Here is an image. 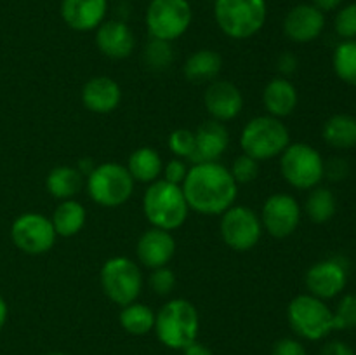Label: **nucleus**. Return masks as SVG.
I'll return each instance as SVG.
<instances>
[{
  "label": "nucleus",
  "mask_w": 356,
  "mask_h": 355,
  "mask_svg": "<svg viewBox=\"0 0 356 355\" xmlns=\"http://www.w3.org/2000/svg\"><path fill=\"white\" fill-rule=\"evenodd\" d=\"M181 188L190 209L207 216H218L228 211L238 195V183L232 171L218 160L197 162L190 167Z\"/></svg>",
  "instance_id": "f257e3e1"
},
{
  "label": "nucleus",
  "mask_w": 356,
  "mask_h": 355,
  "mask_svg": "<svg viewBox=\"0 0 356 355\" xmlns=\"http://www.w3.org/2000/svg\"><path fill=\"white\" fill-rule=\"evenodd\" d=\"M143 211L153 228L172 232L184 225L188 212H190V205H188L181 184L156 180L149 183L148 190L145 191Z\"/></svg>",
  "instance_id": "f03ea898"
},
{
  "label": "nucleus",
  "mask_w": 356,
  "mask_h": 355,
  "mask_svg": "<svg viewBox=\"0 0 356 355\" xmlns=\"http://www.w3.org/2000/svg\"><path fill=\"white\" fill-rule=\"evenodd\" d=\"M198 327L200 320L197 308L184 298L170 299L155 313L156 338L174 350H184L197 341Z\"/></svg>",
  "instance_id": "7ed1b4c3"
},
{
  "label": "nucleus",
  "mask_w": 356,
  "mask_h": 355,
  "mask_svg": "<svg viewBox=\"0 0 356 355\" xmlns=\"http://www.w3.org/2000/svg\"><path fill=\"white\" fill-rule=\"evenodd\" d=\"M266 0H214V17L219 30L243 40L261 31L266 23Z\"/></svg>",
  "instance_id": "20e7f679"
},
{
  "label": "nucleus",
  "mask_w": 356,
  "mask_h": 355,
  "mask_svg": "<svg viewBox=\"0 0 356 355\" xmlns=\"http://www.w3.org/2000/svg\"><path fill=\"white\" fill-rule=\"evenodd\" d=\"M291 145V132L287 125L271 115L256 117L243 127L240 134V146L243 153L256 160H268L282 155Z\"/></svg>",
  "instance_id": "39448f33"
},
{
  "label": "nucleus",
  "mask_w": 356,
  "mask_h": 355,
  "mask_svg": "<svg viewBox=\"0 0 356 355\" xmlns=\"http://www.w3.org/2000/svg\"><path fill=\"white\" fill-rule=\"evenodd\" d=\"M134 183L127 167L117 162L99 164L87 176V191L96 204L118 207L131 198Z\"/></svg>",
  "instance_id": "423d86ee"
},
{
  "label": "nucleus",
  "mask_w": 356,
  "mask_h": 355,
  "mask_svg": "<svg viewBox=\"0 0 356 355\" xmlns=\"http://www.w3.org/2000/svg\"><path fill=\"white\" fill-rule=\"evenodd\" d=\"M289 322L299 336L306 340H322L336 331L334 312L323 303V299L313 294H299L289 303Z\"/></svg>",
  "instance_id": "0eeeda50"
},
{
  "label": "nucleus",
  "mask_w": 356,
  "mask_h": 355,
  "mask_svg": "<svg viewBox=\"0 0 356 355\" xmlns=\"http://www.w3.org/2000/svg\"><path fill=\"white\" fill-rule=\"evenodd\" d=\"M284 180L298 190H313L325 174L322 155L306 143L289 145L280 155Z\"/></svg>",
  "instance_id": "6e6552de"
},
{
  "label": "nucleus",
  "mask_w": 356,
  "mask_h": 355,
  "mask_svg": "<svg viewBox=\"0 0 356 355\" xmlns=\"http://www.w3.org/2000/svg\"><path fill=\"white\" fill-rule=\"evenodd\" d=\"M101 287L111 301L127 306L141 294L143 274L131 258H110L101 268Z\"/></svg>",
  "instance_id": "1a4fd4ad"
},
{
  "label": "nucleus",
  "mask_w": 356,
  "mask_h": 355,
  "mask_svg": "<svg viewBox=\"0 0 356 355\" xmlns=\"http://www.w3.org/2000/svg\"><path fill=\"white\" fill-rule=\"evenodd\" d=\"M193 19L188 0H152L146 9V28L152 38L172 42L184 35Z\"/></svg>",
  "instance_id": "9d476101"
},
{
  "label": "nucleus",
  "mask_w": 356,
  "mask_h": 355,
  "mask_svg": "<svg viewBox=\"0 0 356 355\" xmlns=\"http://www.w3.org/2000/svg\"><path fill=\"white\" fill-rule=\"evenodd\" d=\"M54 225L51 218L38 212H24L14 219L10 226V239L14 246L26 254H44L56 242Z\"/></svg>",
  "instance_id": "9b49d317"
},
{
  "label": "nucleus",
  "mask_w": 356,
  "mask_h": 355,
  "mask_svg": "<svg viewBox=\"0 0 356 355\" xmlns=\"http://www.w3.org/2000/svg\"><path fill=\"white\" fill-rule=\"evenodd\" d=\"M219 230L226 246L235 251H250L261 240L263 225L252 209L233 204L228 211L222 212Z\"/></svg>",
  "instance_id": "f8f14e48"
},
{
  "label": "nucleus",
  "mask_w": 356,
  "mask_h": 355,
  "mask_svg": "<svg viewBox=\"0 0 356 355\" xmlns=\"http://www.w3.org/2000/svg\"><path fill=\"white\" fill-rule=\"evenodd\" d=\"M301 221V205L292 195L275 194L266 198L261 212V225L275 239L292 235Z\"/></svg>",
  "instance_id": "ddd939ff"
},
{
  "label": "nucleus",
  "mask_w": 356,
  "mask_h": 355,
  "mask_svg": "<svg viewBox=\"0 0 356 355\" xmlns=\"http://www.w3.org/2000/svg\"><path fill=\"white\" fill-rule=\"evenodd\" d=\"M348 282V267L343 260H323L315 263L306 274L309 294L320 299H330L339 294Z\"/></svg>",
  "instance_id": "4468645a"
},
{
  "label": "nucleus",
  "mask_w": 356,
  "mask_h": 355,
  "mask_svg": "<svg viewBox=\"0 0 356 355\" xmlns=\"http://www.w3.org/2000/svg\"><path fill=\"white\" fill-rule=\"evenodd\" d=\"M325 26V16L313 3L292 7L284 19V33L298 44H308L320 37Z\"/></svg>",
  "instance_id": "2eb2a0df"
},
{
  "label": "nucleus",
  "mask_w": 356,
  "mask_h": 355,
  "mask_svg": "<svg viewBox=\"0 0 356 355\" xmlns=\"http://www.w3.org/2000/svg\"><path fill=\"white\" fill-rule=\"evenodd\" d=\"M204 103L214 120L226 122L238 117L243 108V96L235 84L228 80H212L205 90Z\"/></svg>",
  "instance_id": "dca6fc26"
},
{
  "label": "nucleus",
  "mask_w": 356,
  "mask_h": 355,
  "mask_svg": "<svg viewBox=\"0 0 356 355\" xmlns=\"http://www.w3.org/2000/svg\"><path fill=\"white\" fill-rule=\"evenodd\" d=\"M97 49L106 58L125 59L134 52L136 38L127 23L120 19H104L96 28Z\"/></svg>",
  "instance_id": "f3484780"
},
{
  "label": "nucleus",
  "mask_w": 356,
  "mask_h": 355,
  "mask_svg": "<svg viewBox=\"0 0 356 355\" xmlns=\"http://www.w3.org/2000/svg\"><path fill=\"white\" fill-rule=\"evenodd\" d=\"M138 260L146 268H162L169 265L176 254V239L167 230L152 228L146 230L138 240Z\"/></svg>",
  "instance_id": "a211bd4d"
},
{
  "label": "nucleus",
  "mask_w": 356,
  "mask_h": 355,
  "mask_svg": "<svg viewBox=\"0 0 356 355\" xmlns=\"http://www.w3.org/2000/svg\"><path fill=\"white\" fill-rule=\"evenodd\" d=\"M108 13V0H63L61 17L72 30H96Z\"/></svg>",
  "instance_id": "6ab92c4d"
},
{
  "label": "nucleus",
  "mask_w": 356,
  "mask_h": 355,
  "mask_svg": "<svg viewBox=\"0 0 356 355\" xmlns=\"http://www.w3.org/2000/svg\"><path fill=\"white\" fill-rule=\"evenodd\" d=\"M122 101V89L111 77H94L82 89L83 106L94 113H111Z\"/></svg>",
  "instance_id": "aec40b11"
},
{
  "label": "nucleus",
  "mask_w": 356,
  "mask_h": 355,
  "mask_svg": "<svg viewBox=\"0 0 356 355\" xmlns=\"http://www.w3.org/2000/svg\"><path fill=\"white\" fill-rule=\"evenodd\" d=\"M195 141L197 150L193 159H197V162H216L228 150L229 132L222 122L212 118L195 131Z\"/></svg>",
  "instance_id": "412c9836"
},
{
  "label": "nucleus",
  "mask_w": 356,
  "mask_h": 355,
  "mask_svg": "<svg viewBox=\"0 0 356 355\" xmlns=\"http://www.w3.org/2000/svg\"><path fill=\"white\" fill-rule=\"evenodd\" d=\"M263 103L268 115L275 118H284L291 115L298 106V90L291 80L277 77L264 87Z\"/></svg>",
  "instance_id": "4be33fe9"
},
{
  "label": "nucleus",
  "mask_w": 356,
  "mask_h": 355,
  "mask_svg": "<svg viewBox=\"0 0 356 355\" xmlns=\"http://www.w3.org/2000/svg\"><path fill=\"white\" fill-rule=\"evenodd\" d=\"M221 68L222 59L218 52L212 49H200L186 59L183 72L190 82L204 84L216 80Z\"/></svg>",
  "instance_id": "5701e85b"
},
{
  "label": "nucleus",
  "mask_w": 356,
  "mask_h": 355,
  "mask_svg": "<svg viewBox=\"0 0 356 355\" xmlns=\"http://www.w3.org/2000/svg\"><path fill=\"white\" fill-rule=\"evenodd\" d=\"M127 171L131 173L132 180L139 183H153L163 173L162 157L159 155L155 148L143 146L134 150L129 157Z\"/></svg>",
  "instance_id": "b1692460"
},
{
  "label": "nucleus",
  "mask_w": 356,
  "mask_h": 355,
  "mask_svg": "<svg viewBox=\"0 0 356 355\" xmlns=\"http://www.w3.org/2000/svg\"><path fill=\"white\" fill-rule=\"evenodd\" d=\"M82 187L83 174L76 167L70 166L54 167L47 174V180H45L47 191L54 198H59V200H70V198H73L76 194H80Z\"/></svg>",
  "instance_id": "393cba45"
},
{
  "label": "nucleus",
  "mask_w": 356,
  "mask_h": 355,
  "mask_svg": "<svg viewBox=\"0 0 356 355\" xmlns=\"http://www.w3.org/2000/svg\"><path fill=\"white\" fill-rule=\"evenodd\" d=\"M322 134L327 145L334 148H353L356 146V117L346 113L334 115L323 124Z\"/></svg>",
  "instance_id": "a878e982"
},
{
  "label": "nucleus",
  "mask_w": 356,
  "mask_h": 355,
  "mask_svg": "<svg viewBox=\"0 0 356 355\" xmlns=\"http://www.w3.org/2000/svg\"><path fill=\"white\" fill-rule=\"evenodd\" d=\"M86 219V207H83L80 202L70 198V200H63L61 204L56 207L51 221L59 237H73L83 228Z\"/></svg>",
  "instance_id": "bb28decb"
},
{
  "label": "nucleus",
  "mask_w": 356,
  "mask_h": 355,
  "mask_svg": "<svg viewBox=\"0 0 356 355\" xmlns=\"http://www.w3.org/2000/svg\"><path fill=\"white\" fill-rule=\"evenodd\" d=\"M120 324L127 333L143 336L155 327V312L143 303H131L120 312Z\"/></svg>",
  "instance_id": "cd10ccee"
},
{
  "label": "nucleus",
  "mask_w": 356,
  "mask_h": 355,
  "mask_svg": "<svg viewBox=\"0 0 356 355\" xmlns=\"http://www.w3.org/2000/svg\"><path fill=\"white\" fill-rule=\"evenodd\" d=\"M337 202L329 188H313L306 198V214L313 223H327L336 214Z\"/></svg>",
  "instance_id": "c85d7f7f"
},
{
  "label": "nucleus",
  "mask_w": 356,
  "mask_h": 355,
  "mask_svg": "<svg viewBox=\"0 0 356 355\" xmlns=\"http://www.w3.org/2000/svg\"><path fill=\"white\" fill-rule=\"evenodd\" d=\"M334 72L343 82L356 87V40H344L334 51Z\"/></svg>",
  "instance_id": "c756f323"
},
{
  "label": "nucleus",
  "mask_w": 356,
  "mask_h": 355,
  "mask_svg": "<svg viewBox=\"0 0 356 355\" xmlns=\"http://www.w3.org/2000/svg\"><path fill=\"white\" fill-rule=\"evenodd\" d=\"M174 52L170 42L152 38L145 47V61L152 70H165L172 65Z\"/></svg>",
  "instance_id": "7c9ffc66"
},
{
  "label": "nucleus",
  "mask_w": 356,
  "mask_h": 355,
  "mask_svg": "<svg viewBox=\"0 0 356 355\" xmlns=\"http://www.w3.org/2000/svg\"><path fill=\"white\" fill-rule=\"evenodd\" d=\"M169 148L177 159H190L195 155L197 141H195V132L190 129H176L169 136Z\"/></svg>",
  "instance_id": "2f4dec72"
},
{
  "label": "nucleus",
  "mask_w": 356,
  "mask_h": 355,
  "mask_svg": "<svg viewBox=\"0 0 356 355\" xmlns=\"http://www.w3.org/2000/svg\"><path fill=\"white\" fill-rule=\"evenodd\" d=\"M229 171H232L236 183H252L259 176V160L252 159V157L243 153V155L236 157L235 162H233V167Z\"/></svg>",
  "instance_id": "473e14b6"
},
{
  "label": "nucleus",
  "mask_w": 356,
  "mask_h": 355,
  "mask_svg": "<svg viewBox=\"0 0 356 355\" xmlns=\"http://www.w3.org/2000/svg\"><path fill=\"white\" fill-rule=\"evenodd\" d=\"M336 329H350L356 327V294H346L334 312Z\"/></svg>",
  "instance_id": "72a5a7b5"
},
{
  "label": "nucleus",
  "mask_w": 356,
  "mask_h": 355,
  "mask_svg": "<svg viewBox=\"0 0 356 355\" xmlns=\"http://www.w3.org/2000/svg\"><path fill=\"white\" fill-rule=\"evenodd\" d=\"M334 26L339 37L346 40H355L356 38V2L348 3L337 13Z\"/></svg>",
  "instance_id": "f704fd0d"
},
{
  "label": "nucleus",
  "mask_w": 356,
  "mask_h": 355,
  "mask_svg": "<svg viewBox=\"0 0 356 355\" xmlns=\"http://www.w3.org/2000/svg\"><path fill=\"white\" fill-rule=\"evenodd\" d=\"M149 285L159 296H167L172 292L174 285H176V275L167 267L155 268L149 277Z\"/></svg>",
  "instance_id": "c9c22d12"
},
{
  "label": "nucleus",
  "mask_w": 356,
  "mask_h": 355,
  "mask_svg": "<svg viewBox=\"0 0 356 355\" xmlns=\"http://www.w3.org/2000/svg\"><path fill=\"white\" fill-rule=\"evenodd\" d=\"M163 174H165L163 180L169 181V183L183 184L184 178H186L188 174V167L181 159H172L165 167H163Z\"/></svg>",
  "instance_id": "e433bc0d"
},
{
  "label": "nucleus",
  "mask_w": 356,
  "mask_h": 355,
  "mask_svg": "<svg viewBox=\"0 0 356 355\" xmlns=\"http://www.w3.org/2000/svg\"><path fill=\"white\" fill-rule=\"evenodd\" d=\"M273 355H308L306 354V348L302 347V343H299L298 340H292V338H282L275 343L273 347Z\"/></svg>",
  "instance_id": "4c0bfd02"
},
{
  "label": "nucleus",
  "mask_w": 356,
  "mask_h": 355,
  "mask_svg": "<svg viewBox=\"0 0 356 355\" xmlns=\"http://www.w3.org/2000/svg\"><path fill=\"white\" fill-rule=\"evenodd\" d=\"M325 173L329 174L330 180H334V181L343 180V178H346V174H348L346 160L332 159L329 162V166H325Z\"/></svg>",
  "instance_id": "58836bf2"
},
{
  "label": "nucleus",
  "mask_w": 356,
  "mask_h": 355,
  "mask_svg": "<svg viewBox=\"0 0 356 355\" xmlns=\"http://www.w3.org/2000/svg\"><path fill=\"white\" fill-rule=\"evenodd\" d=\"M322 355H356L353 348L346 345L344 341H330L323 347Z\"/></svg>",
  "instance_id": "ea45409f"
},
{
  "label": "nucleus",
  "mask_w": 356,
  "mask_h": 355,
  "mask_svg": "<svg viewBox=\"0 0 356 355\" xmlns=\"http://www.w3.org/2000/svg\"><path fill=\"white\" fill-rule=\"evenodd\" d=\"M278 70H280L284 75H292V73L298 70V58H296L292 52H284V54L278 58Z\"/></svg>",
  "instance_id": "a19ab883"
},
{
  "label": "nucleus",
  "mask_w": 356,
  "mask_h": 355,
  "mask_svg": "<svg viewBox=\"0 0 356 355\" xmlns=\"http://www.w3.org/2000/svg\"><path fill=\"white\" fill-rule=\"evenodd\" d=\"M184 355H214V354H212L205 345L193 341V343L188 345V347L184 348Z\"/></svg>",
  "instance_id": "79ce46f5"
},
{
  "label": "nucleus",
  "mask_w": 356,
  "mask_h": 355,
  "mask_svg": "<svg viewBox=\"0 0 356 355\" xmlns=\"http://www.w3.org/2000/svg\"><path fill=\"white\" fill-rule=\"evenodd\" d=\"M341 3H343V0H313V6L322 10V13H329V10L337 9Z\"/></svg>",
  "instance_id": "37998d69"
},
{
  "label": "nucleus",
  "mask_w": 356,
  "mask_h": 355,
  "mask_svg": "<svg viewBox=\"0 0 356 355\" xmlns=\"http://www.w3.org/2000/svg\"><path fill=\"white\" fill-rule=\"evenodd\" d=\"M94 167H96V166H94V164H92V160H90V159H82L79 162V167H76V169H79L80 173L83 174V176H89V174L92 173Z\"/></svg>",
  "instance_id": "c03bdc74"
},
{
  "label": "nucleus",
  "mask_w": 356,
  "mask_h": 355,
  "mask_svg": "<svg viewBox=\"0 0 356 355\" xmlns=\"http://www.w3.org/2000/svg\"><path fill=\"white\" fill-rule=\"evenodd\" d=\"M7 315H9V308H7L6 299H3L2 296H0V331H2L3 326H6Z\"/></svg>",
  "instance_id": "a18cd8bd"
},
{
  "label": "nucleus",
  "mask_w": 356,
  "mask_h": 355,
  "mask_svg": "<svg viewBox=\"0 0 356 355\" xmlns=\"http://www.w3.org/2000/svg\"><path fill=\"white\" fill-rule=\"evenodd\" d=\"M49 355H66V354H63V352H52V354H49Z\"/></svg>",
  "instance_id": "49530a36"
}]
</instances>
